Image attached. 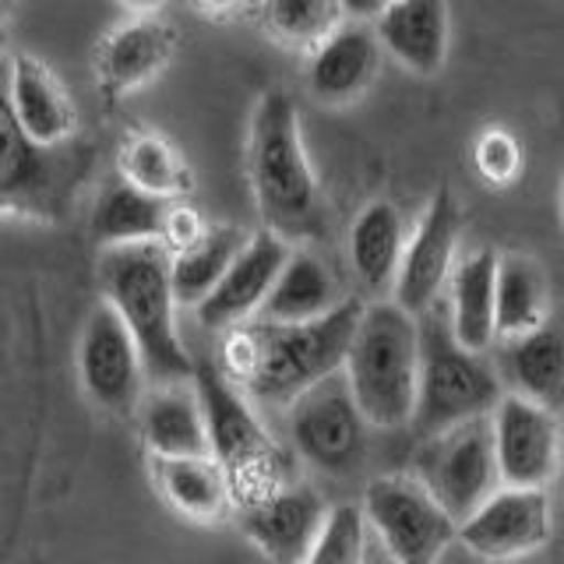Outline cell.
Returning a JSON list of instances; mask_svg holds the SVG:
<instances>
[{"label":"cell","mask_w":564,"mask_h":564,"mask_svg":"<svg viewBox=\"0 0 564 564\" xmlns=\"http://www.w3.org/2000/svg\"><path fill=\"white\" fill-rule=\"evenodd\" d=\"M360 317L364 304L357 296H349L317 322L237 325L226 332L219 370L247 399L293 405L307 388L339 375V367H346Z\"/></svg>","instance_id":"obj_1"},{"label":"cell","mask_w":564,"mask_h":564,"mask_svg":"<svg viewBox=\"0 0 564 564\" xmlns=\"http://www.w3.org/2000/svg\"><path fill=\"white\" fill-rule=\"evenodd\" d=\"M247 176L264 229L282 240H322L328 229L322 187L307 163L296 102L286 93H264L247 134Z\"/></svg>","instance_id":"obj_2"},{"label":"cell","mask_w":564,"mask_h":564,"mask_svg":"<svg viewBox=\"0 0 564 564\" xmlns=\"http://www.w3.org/2000/svg\"><path fill=\"white\" fill-rule=\"evenodd\" d=\"M102 300L110 304L145 360V375L155 384H187L194 378L191 352L176 332L173 254L159 240L106 247L99 261Z\"/></svg>","instance_id":"obj_3"},{"label":"cell","mask_w":564,"mask_h":564,"mask_svg":"<svg viewBox=\"0 0 564 564\" xmlns=\"http://www.w3.org/2000/svg\"><path fill=\"white\" fill-rule=\"evenodd\" d=\"M346 378L375 427L413 423L420 392V325L399 304H370L352 335Z\"/></svg>","instance_id":"obj_4"},{"label":"cell","mask_w":564,"mask_h":564,"mask_svg":"<svg viewBox=\"0 0 564 564\" xmlns=\"http://www.w3.org/2000/svg\"><path fill=\"white\" fill-rule=\"evenodd\" d=\"M205 423H208V452L226 469L229 490L240 508H251L282 490V455L272 437L261 431L258 416L247 405V395L229 381L219 367H194Z\"/></svg>","instance_id":"obj_5"},{"label":"cell","mask_w":564,"mask_h":564,"mask_svg":"<svg viewBox=\"0 0 564 564\" xmlns=\"http://www.w3.org/2000/svg\"><path fill=\"white\" fill-rule=\"evenodd\" d=\"M501 399V384L480 352L458 346L452 322L431 314L420 325V392L413 427L423 437L445 434L458 423L494 413Z\"/></svg>","instance_id":"obj_6"},{"label":"cell","mask_w":564,"mask_h":564,"mask_svg":"<svg viewBox=\"0 0 564 564\" xmlns=\"http://www.w3.org/2000/svg\"><path fill=\"white\" fill-rule=\"evenodd\" d=\"M67 187V149L50 152L29 141L8 99V57H0V219H61Z\"/></svg>","instance_id":"obj_7"},{"label":"cell","mask_w":564,"mask_h":564,"mask_svg":"<svg viewBox=\"0 0 564 564\" xmlns=\"http://www.w3.org/2000/svg\"><path fill=\"white\" fill-rule=\"evenodd\" d=\"M416 480L434 494V501L463 525L490 494L505 487L498 455H494L490 416L427 437V445L416 452Z\"/></svg>","instance_id":"obj_8"},{"label":"cell","mask_w":564,"mask_h":564,"mask_svg":"<svg viewBox=\"0 0 564 564\" xmlns=\"http://www.w3.org/2000/svg\"><path fill=\"white\" fill-rule=\"evenodd\" d=\"M290 437L300 458L328 476H346L364 463L367 416L346 375L317 381L290 405Z\"/></svg>","instance_id":"obj_9"},{"label":"cell","mask_w":564,"mask_h":564,"mask_svg":"<svg viewBox=\"0 0 564 564\" xmlns=\"http://www.w3.org/2000/svg\"><path fill=\"white\" fill-rule=\"evenodd\" d=\"M364 516L399 564H437L458 536V522L413 476H378L367 487Z\"/></svg>","instance_id":"obj_10"},{"label":"cell","mask_w":564,"mask_h":564,"mask_svg":"<svg viewBox=\"0 0 564 564\" xmlns=\"http://www.w3.org/2000/svg\"><path fill=\"white\" fill-rule=\"evenodd\" d=\"M78 375L93 402L117 416H128L141 402L145 384V360L123 317L106 304H96L78 339Z\"/></svg>","instance_id":"obj_11"},{"label":"cell","mask_w":564,"mask_h":564,"mask_svg":"<svg viewBox=\"0 0 564 564\" xmlns=\"http://www.w3.org/2000/svg\"><path fill=\"white\" fill-rule=\"evenodd\" d=\"M490 427L501 484L519 490H546V484L561 473L564 448L554 413L522 395H505L490 416Z\"/></svg>","instance_id":"obj_12"},{"label":"cell","mask_w":564,"mask_h":564,"mask_svg":"<svg viewBox=\"0 0 564 564\" xmlns=\"http://www.w3.org/2000/svg\"><path fill=\"white\" fill-rule=\"evenodd\" d=\"M458 540L487 561L533 554L551 540V498L546 490L501 487L458 525Z\"/></svg>","instance_id":"obj_13"},{"label":"cell","mask_w":564,"mask_h":564,"mask_svg":"<svg viewBox=\"0 0 564 564\" xmlns=\"http://www.w3.org/2000/svg\"><path fill=\"white\" fill-rule=\"evenodd\" d=\"M458 229H463V212H458L448 191H437L431 208L423 212L416 234L405 240V254L395 279V304L413 317L434 307L441 286L452 275Z\"/></svg>","instance_id":"obj_14"},{"label":"cell","mask_w":564,"mask_h":564,"mask_svg":"<svg viewBox=\"0 0 564 564\" xmlns=\"http://www.w3.org/2000/svg\"><path fill=\"white\" fill-rule=\"evenodd\" d=\"M8 99L11 110L40 149H67L78 134V106L64 78L35 53L8 57Z\"/></svg>","instance_id":"obj_15"},{"label":"cell","mask_w":564,"mask_h":564,"mask_svg":"<svg viewBox=\"0 0 564 564\" xmlns=\"http://www.w3.org/2000/svg\"><path fill=\"white\" fill-rule=\"evenodd\" d=\"M176 57V32L163 18H128L96 46V82L102 96L120 99L152 85Z\"/></svg>","instance_id":"obj_16"},{"label":"cell","mask_w":564,"mask_h":564,"mask_svg":"<svg viewBox=\"0 0 564 564\" xmlns=\"http://www.w3.org/2000/svg\"><path fill=\"white\" fill-rule=\"evenodd\" d=\"M290 254H293L290 243L282 237H275L272 229L254 234L240 251V258L229 264V272L223 275L216 293H212L198 307L202 325L229 332L237 325L254 322L261 304L269 300L272 286L279 282L282 269H286Z\"/></svg>","instance_id":"obj_17"},{"label":"cell","mask_w":564,"mask_h":564,"mask_svg":"<svg viewBox=\"0 0 564 564\" xmlns=\"http://www.w3.org/2000/svg\"><path fill=\"white\" fill-rule=\"evenodd\" d=\"M384 50L375 29L364 22H346L332 32L325 43L311 50L307 61V88L317 102L325 106H349L357 102L381 70Z\"/></svg>","instance_id":"obj_18"},{"label":"cell","mask_w":564,"mask_h":564,"mask_svg":"<svg viewBox=\"0 0 564 564\" xmlns=\"http://www.w3.org/2000/svg\"><path fill=\"white\" fill-rule=\"evenodd\" d=\"M328 522L322 498L300 487H282L272 498L243 508V529L275 564H304Z\"/></svg>","instance_id":"obj_19"},{"label":"cell","mask_w":564,"mask_h":564,"mask_svg":"<svg viewBox=\"0 0 564 564\" xmlns=\"http://www.w3.org/2000/svg\"><path fill=\"white\" fill-rule=\"evenodd\" d=\"M375 35L388 57L420 78H434L448 61V0H395L375 18Z\"/></svg>","instance_id":"obj_20"},{"label":"cell","mask_w":564,"mask_h":564,"mask_svg":"<svg viewBox=\"0 0 564 564\" xmlns=\"http://www.w3.org/2000/svg\"><path fill=\"white\" fill-rule=\"evenodd\" d=\"M141 437L155 458H191L208 452V423L191 384H159L141 410Z\"/></svg>","instance_id":"obj_21"},{"label":"cell","mask_w":564,"mask_h":564,"mask_svg":"<svg viewBox=\"0 0 564 564\" xmlns=\"http://www.w3.org/2000/svg\"><path fill=\"white\" fill-rule=\"evenodd\" d=\"M452 332L458 346L484 352L498 335V254L476 251L452 272Z\"/></svg>","instance_id":"obj_22"},{"label":"cell","mask_w":564,"mask_h":564,"mask_svg":"<svg viewBox=\"0 0 564 564\" xmlns=\"http://www.w3.org/2000/svg\"><path fill=\"white\" fill-rule=\"evenodd\" d=\"M339 304H343V296L335 290V279L325 264L307 251H293L254 322L304 325V322H317V317L332 314Z\"/></svg>","instance_id":"obj_23"},{"label":"cell","mask_w":564,"mask_h":564,"mask_svg":"<svg viewBox=\"0 0 564 564\" xmlns=\"http://www.w3.org/2000/svg\"><path fill=\"white\" fill-rule=\"evenodd\" d=\"M155 484L163 498L194 522H219L229 505V476L212 455H191V458H155Z\"/></svg>","instance_id":"obj_24"},{"label":"cell","mask_w":564,"mask_h":564,"mask_svg":"<svg viewBox=\"0 0 564 564\" xmlns=\"http://www.w3.org/2000/svg\"><path fill=\"white\" fill-rule=\"evenodd\" d=\"M405 254V223L392 202H370L349 229V261L370 290L395 286Z\"/></svg>","instance_id":"obj_25"},{"label":"cell","mask_w":564,"mask_h":564,"mask_svg":"<svg viewBox=\"0 0 564 564\" xmlns=\"http://www.w3.org/2000/svg\"><path fill=\"white\" fill-rule=\"evenodd\" d=\"M505 367L519 395L543 405V410H561L564 405V325H551L508 339Z\"/></svg>","instance_id":"obj_26"},{"label":"cell","mask_w":564,"mask_h":564,"mask_svg":"<svg viewBox=\"0 0 564 564\" xmlns=\"http://www.w3.org/2000/svg\"><path fill=\"white\" fill-rule=\"evenodd\" d=\"M173 202L152 198V194L131 187L128 181L106 184L93 208V234L106 247H128V243H149L163 237L166 212Z\"/></svg>","instance_id":"obj_27"},{"label":"cell","mask_w":564,"mask_h":564,"mask_svg":"<svg viewBox=\"0 0 564 564\" xmlns=\"http://www.w3.org/2000/svg\"><path fill=\"white\" fill-rule=\"evenodd\" d=\"M247 240H251V234H243L237 226H208V234L198 243H191L187 251L173 254L176 304L198 311L205 300L216 293V286L229 272V264L240 258Z\"/></svg>","instance_id":"obj_28"},{"label":"cell","mask_w":564,"mask_h":564,"mask_svg":"<svg viewBox=\"0 0 564 564\" xmlns=\"http://www.w3.org/2000/svg\"><path fill=\"white\" fill-rule=\"evenodd\" d=\"M117 170H120V181H128L131 187L163 202H181L191 191L187 159L170 138L155 131H134L123 138Z\"/></svg>","instance_id":"obj_29"},{"label":"cell","mask_w":564,"mask_h":564,"mask_svg":"<svg viewBox=\"0 0 564 564\" xmlns=\"http://www.w3.org/2000/svg\"><path fill=\"white\" fill-rule=\"evenodd\" d=\"M546 325V282L533 258L505 254L498 258V335H522Z\"/></svg>","instance_id":"obj_30"},{"label":"cell","mask_w":564,"mask_h":564,"mask_svg":"<svg viewBox=\"0 0 564 564\" xmlns=\"http://www.w3.org/2000/svg\"><path fill=\"white\" fill-rule=\"evenodd\" d=\"M264 25L286 46L314 50L346 25L343 0H261Z\"/></svg>","instance_id":"obj_31"},{"label":"cell","mask_w":564,"mask_h":564,"mask_svg":"<svg viewBox=\"0 0 564 564\" xmlns=\"http://www.w3.org/2000/svg\"><path fill=\"white\" fill-rule=\"evenodd\" d=\"M364 522L357 505H339L328 511V522L304 564H364Z\"/></svg>","instance_id":"obj_32"},{"label":"cell","mask_w":564,"mask_h":564,"mask_svg":"<svg viewBox=\"0 0 564 564\" xmlns=\"http://www.w3.org/2000/svg\"><path fill=\"white\" fill-rule=\"evenodd\" d=\"M473 159L480 176L490 184H511L522 170V149L508 131H484L476 138Z\"/></svg>","instance_id":"obj_33"},{"label":"cell","mask_w":564,"mask_h":564,"mask_svg":"<svg viewBox=\"0 0 564 564\" xmlns=\"http://www.w3.org/2000/svg\"><path fill=\"white\" fill-rule=\"evenodd\" d=\"M205 234H208V226H205V219L198 216V212H194L191 205L173 202L170 212H166V226H163V237H159V243H163L170 254H181V251H187L191 243H198Z\"/></svg>","instance_id":"obj_34"},{"label":"cell","mask_w":564,"mask_h":564,"mask_svg":"<svg viewBox=\"0 0 564 564\" xmlns=\"http://www.w3.org/2000/svg\"><path fill=\"white\" fill-rule=\"evenodd\" d=\"M346 4V18L349 22H375V18L388 8V4H395V0H343Z\"/></svg>","instance_id":"obj_35"},{"label":"cell","mask_w":564,"mask_h":564,"mask_svg":"<svg viewBox=\"0 0 564 564\" xmlns=\"http://www.w3.org/2000/svg\"><path fill=\"white\" fill-rule=\"evenodd\" d=\"M117 4L128 11V18H155L166 8V0H117Z\"/></svg>","instance_id":"obj_36"},{"label":"cell","mask_w":564,"mask_h":564,"mask_svg":"<svg viewBox=\"0 0 564 564\" xmlns=\"http://www.w3.org/2000/svg\"><path fill=\"white\" fill-rule=\"evenodd\" d=\"M194 8H198L202 14L208 18H226V14H234L240 8V0H191Z\"/></svg>","instance_id":"obj_37"},{"label":"cell","mask_w":564,"mask_h":564,"mask_svg":"<svg viewBox=\"0 0 564 564\" xmlns=\"http://www.w3.org/2000/svg\"><path fill=\"white\" fill-rule=\"evenodd\" d=\"M11 14H14V0H0V57H4L11 40Z\"/></svg>","instance_id":"obj_38"},{"label":"cell","mask_w":564,"mask_h":564,"mask_svg":"<svg viewBox=\"0 0 564 564\" xmlns=\"http://www.w3.org/2000/svg\"><path fill=\"white\" fill-rule=\"evenodd\" d=\"M557 476H561V490H564V448H561V473Z\"/></svg>","instance_id":"obj_39"}]
</instances>
